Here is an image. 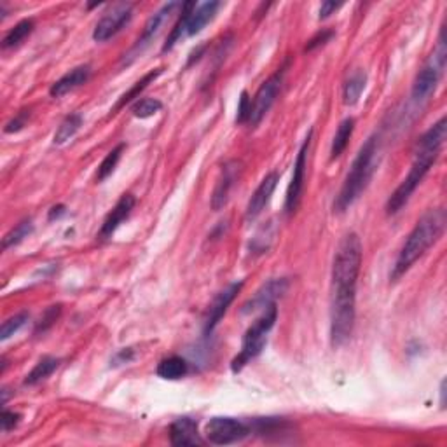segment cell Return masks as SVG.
Masks as SVG:
<instances>
[{"label": "cell", "instance_id": "6da1fadb", "mask_svg": "<svg viewBox=\"0 0 447 447\" xmlns=\"http://www.w3.org/2000/svg\"><path fill=\"white\" fill-rule=\"evenodd\" d=\"M360 267H362V242L355 233H350L339 243L332 262L330 341L334 348L346 345L353 334Z\"/></svg>", "mask_w": 447, "mask_h": 447}, {"label": "cell", "instance_id": "7a4b0ae2", "mask_svg": "<svg viewBox=\"0 0 447 447\" xmlns=\"http://www.w3.org/2000/svg\"><path fill=\"white\" fill-rule=\"evenodd\" d=\"M447 139V121L446 118H440L433 126H430L425 133L418 139L414 147V161L409 170L407 177L402 180V184L395 189L393 194L388 198L386 203V213L388 215H395L400 212L405 205L409 203L411 196L421 184L423 178L430 171V168L435 164L439 159L440 152L444 149V143Z\"/></svg>", "mask_w": 447, "mask_h": 447}, {"label": "cell", "instance_id": "3957f363", "mask_svg": "<svg viewBox=\"0 0 447 447\" xmlns=\"http://www.w3.org/2000/svg\"><path fill=\"white\" fill-rule=\"evenodd\" d=\"M447 215L444 208H432L418 220L411 235L405 240L404 246L398 252L395 266L390 273V280L397 281L404 276L409 269L416 264V260L421 259L433 245L440 240L446 229Z\"/></svg>", "mask_w": 447, "mask_h": 447}, {"label": "cell", "instance_id": "277c9868", "mask_svg": "<svg viewBox=\"0 0 447 447\" xmlns=\"http://www.w3.org/2000/svg\"><path fill=\"white\" fill-rule=\"evenodd\" d=\"M377 166V136H370L356 154L352 168L345 178L339 196L334 203V212L343 213L363 194L367 185L370 184L374 177V171Z\"/></svg>", "mask_w": 447, "mask_h": 447}, {"label": "cell", "instance_id": "5b68a950", "mask_svg": "<svg viewBox=\"0 0 447 447\" xmlns=\"http://www.w3.org/2000/svg\"><path fill=\"white\" fill-rule=\"evenodd\" d=\"M278 318V308L276 304L269 306L267 309H264L262 315L249 327V330L243 336V343H242V352L233 359L231 362V370L235 374L242 372L253 359L262 353L264 346L267 343V334L269 330L273 329L274 323H276Z\"/></svg>", "mask_w": 447, "mask_h": 447}, {"label": "cell", "instance_id": "8992f818", "mask_svg": "<svg viewBox=\"0 0 447 447\" xmlns=\"http://www.w3.org/2000/svg\"><path fill=\"white\" fill-rule=\"evenodd\" d=\"M446 61H447V46L446 39H444V29L440 32L439 44L437 49L430 54V58L426 60V63L423 65L421 70L418 72L412 84L411 96L414 102H425L432 96V93H435L437 86H439L440 77H442L444 70H446Z\"/></svg>", "mask_w": 447, "mask_h": 447}, {"label": "cell", "instance_id": "52a82bcc", "mask_svg": "<svg viewBox=\"0 0 447 447\" xmlns=\"http://www.w3.org/2000/svg\"><path fill=\"white\" fill-rule=\"evenodd\" d=\"M252 433V426L228 416L212 418L205 426L206 440L213 446H231L245 440Z\"/></svg>", "mask_w": 447, "mask_h": 447}, {"label": "cell", "instance_id": "ba28073f", "mask_svg": "<svg viewBox=\"0 0 447 447\" xmlns=\"http://www.w3.org/2000/svg\"><path fill=\"white\" fill-rule=\"evenodd\" d=\"M285 68L287 65H283L281 68H278V72H274L267 81H264L260 84V88L257 89L256 98L252 102V112H250V125L257 126L264 119V116L267 114L273 107V103L276 102V96L281 89V82H283Z\"/></svg>", "mask_w": 447, "mask_h": 447}, {"label": "cell", "instance_id": "9c48e42d", "mask_svg": "<svg viewBox=\"0 0 447 447\" xmlns=\"http://www.w3.org/2000/svg\"><path fill=\"white\" fill-rule=\"evenodd\" d=\"M313 130H309L308 136L302 142L301 149H299L297 159L294 163V173H292V180L288 184L287 189V198H285V212L288 215L297 210L299 203H301L302 191H304V178H306V164H308V152H309V143H311Z\"/></svg>", "mask_w": 447, "mask_h": 447}, {"label": "cell", "instance_id": "30bf717a", "mask_svg": "<svg viewBox=\"0 0 447 447\" xmlns=\"http://www.w3.org/2000/svg\"><path fill=\"white\" fill-rule=\"evenodd\" d=\"M133 18V8L132 4H118L110 9L95 26L93 32V39L96 42H105V40L112 39L118 36Z\"/></svg>", "mask_w": 447, "mask_h": 447}, {"label": "cell", "instance_id": "8fae6325", "mask_svg": "<svg viewBox=\"0 0 447 447\" xmlns=\"http://www.w3.org/2000/svg\"><path fill=\"white\" fill-rule=\"evenodd\" d=\"M178 6H180L178 2H168V4H164L156 15L150 16L149 22H147L146 26H143L142 36H140L139 40L135 42V46L132 47V51H130L128 54H125V63H132V60H135L136 56H140V53H142V51L146 49L154 39H156V36L161 32L163 25L170 19V16L173 15V11L178 8Z\"/></svg>", "mask_w": 447, "mask_h": 447}, {"label": "cell", "instance_id": "7c38bea8", "mask_svg": "<svg viewBox=\"0 0 447 447\" xmlns=\"http://www.w3.org/2000/svg\"><path fill=\"white\" fill-rule=\"evenodd\" d=\"M287 278H274V280H269L256 292V295H253L250 301H246L245 304H243L242 313L243 315H250V313L264 311V309H267L269 306L276 304V301L287 292Z\"/></svg>", "mask_w": 447, "mask_h": 447}, {"label": "cell", "instance_id": "4fadbf2b", "mask_svg": "<svg viewBox=\"0 0 447 447\" xmlns=\"http://www.w3.org/2000/svg\"><path fill=\"white\" fill-rule=\"evenodd\" d=\"M240 173H242V163L236 159L228 161V163L224 164L222 170H220L219 178H217L215 189H213L212 194V208L213 210H222L224 206L228 205L229 201V194H231L233 187L238 182Z\"/></svg>", "mask_w": 447, "mask_h": 447}, {"label": "cell", "instance_id": "5bb4252c", "mask_svg": "<svg viewBox=\"0 0 447 447\" xmlns=\"http://www.w3.org/2000/svg\"><path fill=\"white\" fill-rule=\"evenodd\" d=\"M242 287L243 281H235V283L229 285L228 288H224L222 292L217 294V297L213 299V302L210 304L208 316H206L205 320V336H210V334L215 330V327L219 325V322L224 318V315L228 313L229 306L235 301L238 292L242 290Z\"/></svg>", "mask_w": 447, "mask_h": 447}, {"label": "cell", "instance_id": "9a60e30c", "mask_svg": "<svg viewBox=\"0 0 447 447\" xmlns=\"http://www.w3.org/2000/svg\"><path fill=\"white\" fill-rule=\"evenodd\" d=\"M135 203H136L135 196L123 194L121 198H119V201L116 203L114 208H112V212H110L109 215H107V219L103 220L102 229L98 231V240L107 242V240L112 238L114 233L119 229V226H121L130 215H132L133 208H135Z\"/></svg>", "mask_w": 447, "mask_h": 447}, {"label": "cell", "instance_id": "2e32d148", "mask_svg": "<svg viewBox=\"0 0 447 447\" xmlns=\"http://www.w3.org/2000/svg\"><path fill=\"white\" fill-rule=\"evenodd\" d=\"M278 180H280V177H278L276 171H271V173H267L266 177L262 178V182H260L259 187L256 189V192H253L252 198H250L249 205H246V212H245L246 222H253V220L264 212L266 205L269 203L271 196H273L274 189H276Z\"/></svg>", "mask_w": 447, "mask_h": 447}, {"label": "cell", "instance_id": "e0dca14e", "mask_svg": "<svg viewBox=\"0 0 447 447\" xmlns=\"http://www.w3.org/2000/svg\"><path fill=\"white\" fill-rule=\"evenodd\" d=\"M170 442L173 446H203L198 423L191 418H178L170 426Z\"/></svg>", "mask_w": 447, "mask_h": 447}, {"label": "cell", "instance_id": "ac0fdd59", "mask_svg": "<svg viewBox=\"0 0 447 447\" xmlns=\"http://www.w3.org/2000/svg\"><path fill=\"white\" fill-rule=\"evenodd\" d=\"M89 75H91V67L89 65H79V67L72 68L70 72L58 79L49 89V95L53 98H60V96L67 95V93L74 91L75 88L82 86L84 82H88Z\"/></svg>", "mask_w": 447, "mask_h": 447}, {"label": "cell", "instance_id": "d6986e66", "mask_svg": "<svg viewBox=\"0 0 447 447\" xmlns=\"http://www.w3.org/2000/svg\"><path fill=\"white\" fill-rule=\"evenodd\" d=\"M219 8L220 2H205V4L192 9V13L187 18V23H185V36L191 37L201 32V30L215 18Z\"/></svg>", "mask_w": 447, "mask_h": 447}, {"label": "cell", "instance_id": "ffe728a7", "mask_svg": "<svg viewBox=\"0 0 447 447\" xmlns=\"http://www.w3.org/2000/svg\"><path fill=\"white\" fill-rule=\"evenodd\" d=\"M353 130H355V119L353 118H346L345 121L339 125L338 132L334 135L332 147H330V159H338V157L345 152L350 140H352L353 136Z\"/></svg>", "mask_w": 447, "mask_h": 447}, {"label": "cell", "instance_id": "44dd1931", "mask_svg": "<svg viewBox=\"0 0 447 447\" xmlns=\"http://www.w3.org/2000/svg\"><path fill=\"white\" fill-rule=\"evenodd\" d=\"M187 372H189L187 362H185L182 356H177V355L161 360L159 366H157V376L168 381L182 379Z\"/></svg>", "mask_w": 447, "mask_h": 447}, {"label": "cell", "instance_id": "7402d4cb", "mask_svg": "<svg viewBox=\"0 0 447 447\" xmlns=\"http://www.w3.org/2000/svg\"><path fill=\"white\" fill-rule=\"evenodd\" d=\"M60 363H61L60 359H54V356H42V359L36 363V367L30 370L29 376L25 377V384L33 386V384L42 383L44 379H47V377H49L51 374L60 367Z\"/></svg>", "mask_w": 447, "mask_h": 447}, {"label": "cell", "instance_id": "603a6c76", "mask_svg": "<svg viewBox=\"0 0 447 447\" xmlns=\"http://www.w3.org/2000/svg\"><path fill=\"white\" fill-rule=\"evenodd\" d=\"M161 74H163V68H156V70H150L149 74L143 75V77L140 79V81H136L135 84H133L132 88H130L128 91H126L125 95L121 96V98H119V102L116 103V107L112 110H110V112H112V114H116V112H118L119 109H123V107H125L126 103H130V102H133L135 98H139L140 93H142L143 89H146L147 86L150 84V82L156 81V79L159 77Z\"/></svg>", "mask_w": 447, "mask_h": 447}, {"label": "cell", "instance_id": "cb8c5ba5", "mask_svg": "<svg viewBox=\"0 0 447 447\" xmlns=\"http://www.w3.org/2000/svg\"><path fill=\"white\" fill-rule=\"evenodd\" d=\"M366 84H367V74L363 70L355 72V74L346 81L345 89H343V100H345L346 105L353 107L359 103L360 96H362L363 89H366Z\"/></svg>", "mask_w": 447, "mask_h": 447}, {"label": "cell", "instance_id": "d4e9b609", "mask_svg": "<svg viewBox=\"0 0 447 447\" xmlns=\"http://www.w3.org/2000/svg\"><path fill=\"white\" fill-rule=\"evenodd\" d=\"M82 121H84V119H82V116L79 114V112H74V114L67 116V118L60 123V126H58L56 133H54L53 136V142L56 143V146H63V143H67L68 140H70L72 136L81 130Z\"/></svg>", "mask_w": 447, "mask_h": 447}, {"label": "cell", "instance_id": "484cf974", "mask_svg": "<svg viewBox=\"0 0 447 447\" xmlns=\"http://www.w3.org/2000/svg\"><path fill=\"white\" fill-rule=\"evenodd\" d=\"M33 19H22L16 23L8 33H6L4 40H2V49H11V47L19 46L30 33L33 32Z\"/></svg>", "mask_w": 447, "mask_h": 447}, {"label": "cell", "instance_id": "4316f807", "mask_svg": "<svg viewBox=\"0 0 447 447\" xmlns=\"http://www.w3.org/2000/svg\"><path fill=\"white\" fill-rule=\"evenodd\" d=\"M194 8H196L194 2H185V4H182V15H180V18H178V22L175 23L173 29H171L170 36H168V39H166V42H164L163 53H166V51L173 49L175 44H177L178 40H180L182 37L185 36V23H187L189 15H191L192 9H194Z\"/></svg>", "mask_w": 447, "mask_h": 447}, {"label": "cell", "instance_id": "83f0119b", "mask_svg": "<svg viewBox=\"0 0 447 447\" xmlns=\"http://www.w3.org/2000/svg\"><path fill=\"white\" fill-rule=\"evenodd\" d=\"M32 233H33V220L32 219L22 220L15 229H11V231L4 236V240H2V246H4V249H9V246L19 245V243H22L25 238H29Z\"/></svg>", "mask_w": 447, "mask_h": 447}, {"label": "cell", "instance_id": "f1b7e54d", "mask_svg": "<svg viewBox=\"0 0 447 447\" xmlns=\"http://www.w3.org/2000/svg\"><path fill=\"white\" fill-rule=\"evenodd\" d=\"M125 149H126L125 143H119V146L116 147V149H112L109 154H107L105 159H103L102 164L98 166L96 180L103 182L107 177H110V175H112V171L116 170L118 163L121 161V156H123V152H125Z\"/></svg>", "mask_w": 447, "mask_h": 447}, {"label": "cell", "instance_id": "f546056e", "mask_svg": "<svg viewBox=\"0 0 447 447\" xmlns=\"http://www.w3.org/2000/svg\"><path fill=\"white\" fill-rule=\"evenodd\" d=\"M29 318V313H19V315H15L6 320V322L2 323V329H0V339H2V341H8L9 338H13L16 332H19V330L26 325Z\"/></svg>", "mask_w": 447, "mask_h": 447}, {"label": "cell", "instance_id": "4dcf8cb0", "mask_svg": "<svg viewBox=\"0 0 447 447\" xmlns=\"http://www.w3.org/2000/svg\"><path fill=\"white\" fill-rule=\"evenodd\" d=\"M273 228H274L273 222H267L266 228H262L256 236H253L252 242H250V250H252V252L264 253L269 250L271 242H273V236H274V231H271Z\"/></svg>", "mask_w": 447, "mask_h": 447}, {"label": "cell", "instance_id": "1f68e13d", "mask_svg": "<svg viewBox=\"0 0 447 447\" xmlns=\"http://www.w3.org/2000/svg\"><path fill=\"white\" fill-rule=\"evenodd\" d=\"M163 109V103L157 98H143L133 105V116L139 119H147L156 116Z\"/></svg>", "mask_w": 447, "mask_h": 447}, {"label": "cell", "instance_id": "d6a6232c", "mask_svg": "<svg viewBox=\"0 0 447 447\" xmlns=\"http://www.w3.org/2000/svg\"><path fill=\"white\" fill-rule=\"evenodd\" d=\"M250 112H252V100H250L249 93L242 91L238 103V114H236V123L243 125V123L250 121Z\"/></svg>", "mask_w": 447, "mask_h": 447}, {"label": "cell", "instance_id": "836d02e7", "mask_svg": "<svg viewBox=\"0 0 447 447\" xmlns=\"http://www.w3.org/2000/svg\"><path fill=\"white\" fill-rule=\"evenodd\" d=\"M29 119H30V110H22V112H18V114H16L15 118L4 126V133L22 132V130L29 125Z\"/></svg>", "mask_w": 447, "mask_h": 447}, {"label": "cell", "instance_id": "e575fe53", "mask_svg": "<svg viewBox=\"0 0 447 447\" xmlns=\"http://www.w3.org/2000/svg\"><path fill=\"white\" fill-rule=\"evenodd\" d=\"M61 313V306L56 304V306H51L49 309H46V313L42 315V318H40V323L39 327H37V332H40V330H47L51 325H53L54 322L58 320V316H60Z\"/></svg>", "mask_w": 447, "mask_h": 447}, {"label": "cell", "instance_id": "d590c367", "mask_svg": "<svg viewBox=\"0 0 447 447\" xmlns=\"http://www.w3.org/2000/svg\"><path fill=\"white\" fill-rule=\"evenodd\" d=\"M332 37H334L332 30H322V32H318L315 37H311V39L308 40V44H306L304 51H313L315 47L323 46V44L329 42V40L332 39Z\"/></svg>", "mask_w": 447, "mask_h": 447}, {"label": "cell", "instance_id": "8d00e7d4", "mask_svg": "<svg viewBox=\"0 0 447 447\" xmlns=\"http://www.w3.org/2000/svg\"><path fill=\"white\" fill-rule=\"evenodd\" d=\"M135 360V350L133 348H123L119 350L118 353L114 355V359L110 360V366H125V363H130Z\"/></svg>", "mask_w": 447, "mask_h": 447}, {"label": "cell", "instance_id": "74e56055", "mask_svg": "<svg viewBox=\"0 0 447 447\" xmlns=\"http://www.w3.org/2000/svg\"><path fill=\"white\" fill-rule=\"evenodd\" d=\"M19 419H22V416H19L18 412H13V411H8V409H6V411L2 412V418H0L2 432H9V430L15 428V426L19 423Z\"/></svg>", "mask_w": 447, "mask_h": 447}, {"label": "cell", "instance_id": "f35d334b", "mask_svg": "<svg viewBox=\"0 0 447 447\" xmlns=\"http://www.w3.org/2000/svg\"><path fill=\"white\" fill-rule=\"evenodd\" d=\"M341 8V4H336V2H323L322 6H320V19H327L330 15H334V13L338 11V9Z\"/></svg>", "mask_w": 447, "mask_h": 447}, {"label": "cell", "instance_id": "ab89813d", "mask_svg": "<svg viewBox=\"0 0 447 447\" xmlns=\"http://www.w3.org/2000/svg\"><path fill=\"white\" fill-rule=\"evenodd\" d=\"M65 213H67L65 206L63 205H56V206H53V208L49 210V217H47V219H49V220L60 219V217L65 215Z\"/></svg>", "mask_w": 447, "mask_h": 447}, {"label": "cell", "instance_id": "60d3db41", "mask_svg": "<svg viewBox=\"0 0 447 447\" xmlns=\"http://www.w3.org/2000/svg\"><path fill=\"white\" fill-rule=\"evenodd\" d=\"M440 407H446V379L440 383Z\"/></svg>", "mask_w": 447, "mask_h": 447}]
</instances>
